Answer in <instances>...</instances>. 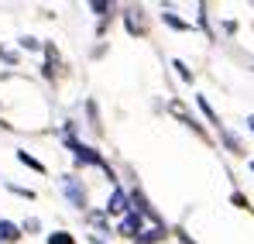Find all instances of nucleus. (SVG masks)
<instances>
[{
    "label": "nucleus",
    "instance_id": "1",
    "mask_svg": "<svg viewBox=\"0 0 254 244\" xmlns=\"http://www.w3.org/2000/svg\"><path fill=\"white\" fill-rule=\"evenodd\" d=\"M141 227H144V220H141L137 210L124 213V220H121V234H124V238H141Z\"/></svg>",
    "mask_w": 254,
    "mask_h": 244
},
{
    "label": "nucleus",
    "instance_id": "2",
    "mask_svg": "<svg viewBox=\"0 0 254 244\" xmlns=\"http://www.w3.org/2000/svg\"><path fill=\"white\" fill-rule=\"evenodd\" d=\"M62 189L69 193V200H72L76 206H86V189H79V182H76L72 175H65V179H62Z\"/></svg>",
    "mask_w": 254,
    "mask_h": 244
},
{
    "label": "nucleus",
    "instance_id": "3",
    "mask_svg": "<svg viewBox=\"0 0 254 244\" xmlns=\"http://www.w3.org/2000/svg\"><path fill=\"white\" fill-rule=\"evenodd\" d=\"M21 238V227H14L10 220H0V244H14Z\"/></svg>",
    "mask_w": 254,
    "mask_h": 244
},
{
    "label": "nucleus",
    "instance_id": "4",
    "mask_svg": "<svg viewBox=\"0 0 254 244\" xmlns=\"http://www.w3.org/2000/svg\"><path fill=\"white\" fill-rule=\"evenodd\" d=\"M107 213H127V196L121 189H114V196L107 200Z\"/></svg>",
    "mask_w": 254,
    "mask_h": 244
},
{
    "label": "nucleus",
    "instance_id": "5",
    "mask_svg": "<svg viewBox=\"0 0 254 244\" xmlns=\"http://www.w3.org/2000/svg\"><path fill=\"white\" fill-rule=\"evenodd\" d=\"M155 241H165V231H162V227H155V231H144V234L137 238V244H155Z\"/></svg>",
    "mask_w": 254,
    "mask_h": 244
},
{
    "label": "nucleus",
    "instance_id": "6",
    "mask_svg": "<svg viewBox=\"0 0 254 244\" xmlns=\"http://www.w3.org/2000/svg\"><path fill=\"white\" fill-rule=\"evenodd\" d=\"M17 159H21V162H24V165H31V168H38V172H45V165L38 162V159H31L28 152H17Z\"/></svg>",
    "mask_w": 254,
    "mask_h": 244
},
{
    "label": "nucleus",
    "instance_id": "7",
    "mask_svg": "<svg viewBox=\"0 0 254 244\" xmlns=\"http://www.w3.org/2000/svg\"><path fill=\"white\" fill-rule=\"evenodd\" d=\"M199 110H203V114H206V117H210L213 124H220V117L213 114V107H210V103H206V96H199Z\"/></svg>",
    "mask_w": 254,
    "mask_h": 244
},
{
    "label": "nucleus",
    "instance_id": "8",
    "mask_svg": "<svg viewBox=\"0 0 254 244\" xmlns=\"http://www.w3.org/2000/svg\"><path fill=\"white\" fill-rule=\"evenodd\" d=\"M48 244H76V241H72L65 231H59V234H52V238H48Z\"/></svg>",
    "mask_w": 254,
    "mask_h": 244
},
{
    "label": "nucleus",
    "instance_id": "9",
    "mask_svg": "<svg viewBox=\"0 0 254 244\" xmlns=\"http://www.w3.org/2000/svg\"><path fill=\"white\" fill-rule=\"evenodd\" d=\"M21 48H28V52H38V38H21Z\"/></svg>",
    "mask_w": 254,
    "mask_h": 244
},
{
    "label": "nucleus",
    "instance_id": "10",
    "mask_svg": "<svg viewBox=\"0 0 254 244\" xmlns=\"http://www.w3.org/2000/svg\"><path fill=\"white\" fill-rule=\"evenodd\" d=\"M248 124H251V131H254V117H251V121H248Z\"/></svg>",
    "mask_w": 254,
    "mask_h": 244
},
{
    "label": "nucleus",
    "instance_id": "11",
    "mask_svg": "<svg viewBox=\"0 0 254 244\" xmlns=\"http://www.w3.org/2000/svg\"><path fill=\"white\" fill-rule=\"evenodd\" d=\"M251 168H254V162H251Z\"/></svg>",
    "mask_w": 254,
    "mask_h": 244
}]
</instances>
